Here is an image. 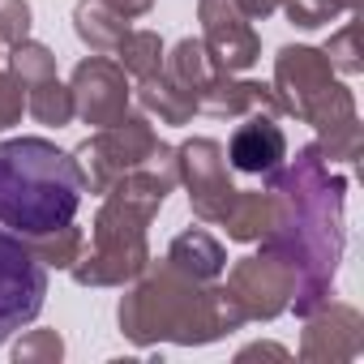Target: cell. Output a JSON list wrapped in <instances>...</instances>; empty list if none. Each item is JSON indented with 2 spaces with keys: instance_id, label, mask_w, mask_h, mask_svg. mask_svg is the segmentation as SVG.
<instances>
[{
  "instance_id": "1",
  "label": "cell",
  "mask_w": 364,
  "mask_h": 364,
  "mask_svg": "<svg viewBox=\"0 0 364 364\" xmlns=\"http://www.w3.org/2000/svg\"><path fill=\"white\" fill-rule=\"evenodd\" d=\"M82 206V167L69 150L43 137L0 141V223L48 236L69 228Z\"/></svg>"
},
{
  "instance_id": "2",
  "label": "cell",
  "mask_w": 364,
  "mask_h": 364,
  "mask_svg": "<svg viewBox=\"0 0 364 364\" xmlns=\"http://www.w3.org/2000/svg\"><path fill=\"white\" fill-rule=\"evenodd\" d=\"M48 296L43 262L22 245V236L0 232V343L31 326Z\"/></svg>"
}]
</instances>
